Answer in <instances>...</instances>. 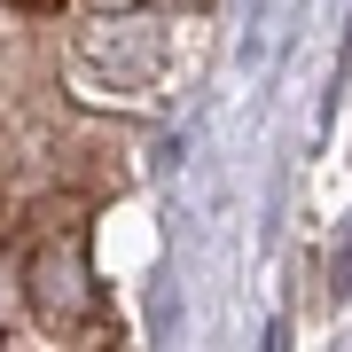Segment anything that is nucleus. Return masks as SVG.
Segmentation results:
<instances>
[{
	"instance_id": "obj_1",
	"label": "nucleus",
	"mask_w": 352,
	"mask_h": 352,
	"mask_svg": "<svg viewBox=\"0 0 352 352\" xmlns=\"http://www.w3.org/2000/svg\"><path fill=\"white\" fill-rule=\"evenodd\" d=\"M8 8H24V16H47V8H63V0H8Z\"/></svg>"
}]
</instances>
